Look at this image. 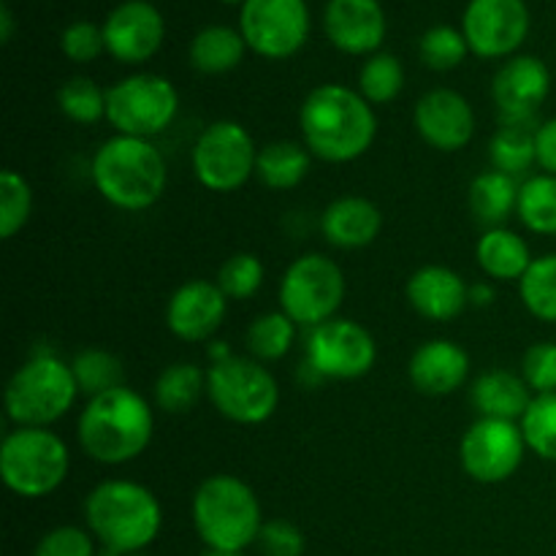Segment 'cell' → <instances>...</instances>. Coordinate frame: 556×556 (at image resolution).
<instances>
[{
    "label": "cell",
    "mask_w": 556,
    "mask_h": 556,
    "mask_svg": "<svg viewBox=\"0 0 556 556\" xmlns=\"http://www.w3.org/2000/svg\"><path fill=\"white\" fill-rule=\"evenodd\" d=\"M299 128L309 155L326 163H353L378 136V117L367 98L345 85H318L299 109Z\"/></svg>",
    "instance_id": "1"
},
{
    "label": "cell",
    "mask_w": 556,
    "mask_h": 556,
    "mask_svg": "<svg viewBox=\"0 0 556 556\" xmlns=\"http://www.w3.org/2000/svg\"><path fill=\"white\" fill-rule=\"evenodd\" d=\"M155 416L139 391L114 389L87 400L76 421V438L81 451L98 465H128L139 459L152 443Z\"/></svg>",
    "instance_id": "2"
},
{
    "label": "cell",
    "mask_w": 556,
    "mask_h": 556,
    "mask_svg": "<svg viewBox=\"0 0 556 556\" xmlns=\"http://www.w3.org/2000/svg\"><path fill=\"white\" fill-rule=\"evenodd\" d=\"M98 195L123 212H144L166 193L168 168L150 139L119 136L103 141L90 163Z\"/></svg>",
    "instance_id": "3"
},
{
    "label": "cell",
    "mask_w": 556,
    "mask_h": 556,
    "mask_svg": "<svg viewBox=\"0 0 556 556\" xmlns=\"http://www.w3.org/2000/svg\"><path fill=\"white\" fill-rule=\"evenodd\" d=\"M85 519L101 546L119 554H141L161 532L163 508L141 483L112 478L87 494Z\"/></svg>",
    "instance_id": "4"
},
{
    "label": "cell",
    "mask_w": 556,
    "mask_h": 556,
    "mask_svg": "<svg viewBox=\"0 0 556 556\" xmlns=\"http://www.w3.org/2000/svg\"><path fill=\"white\" fill-rule=\"evenodd\" d=\"M193 527L210 552H237L258 543L264 530L261 503L237 476H210L193 494Z\"/></svg>",
    "instance_id": "5"
},
{
    "label": "cell",
    "mask_w": 556,
    "mask_h": 556,
    "mask_svg": "<svg viewBox=\"0 0 556 556\" xmlns=\"http://www.w3.org/2000/svg\"><path fill=\"white\" fill-rule=\"evenodd\" d=\"M76 396L79 386L71 364L41 351L11 375L3 391V405L5 416L16 427L49 429L74 407Z\"/></svg>",
    "instance_id": "6"
},
{
    "label": "cell",
    "mask_w": 556,
    "mask_h": 556,
    "mask_svg": "<svg viewBox=\"0 0 556 556\" xmlns=\"http://www.w3.org/2000/svg\"><path fill=\"white\" fill-rule=\"evenodd\" d=\"M71 451L58 432L43 427H16L0 445V478L16 497H49L65 483Z\"/></svg>",
    "instance_id": "7"
},
{
    "label": "cell",
    "mask_w": 556,
    "mask_h": 556,
    "mask_svg": "<svg viewBox=\"0 0 556 556\" xmlns=\"http://www.w3.org/2000/svg\"><path fill=\"white\" fill-rule=\"evenodd\" d=\"M206 396L223 418L242 427L269 421L280 407V386L264 362L233 353L206 369Z\"/></svg>",
    "instance_id": "8"
},
{
    "label": "cell",
    "mask_w": 556,
    "mask_h": 556,
    "mask_svg": "<svg viewBox=\"0 0 556 556\" xmlns=\"http://www.w3.org/2000/svg\"><path fill=\"white\" fill-rule=\"evenodd\" d=\"M179 92L161 74H130L106 90V119L119 136L155 139L174 123Z\"/></svg>",
    "instance_id": "9"
},
{
    "label": "cell",
    "mask_w": 556,
    "mask_h": 556,
    "mask_svg": "<svg viewBox=\"0 0 556 556\" xmlns=\"http://www.w3.org/2000/svg\"><path fill=\"white\" fill-rule=\"evenodd\" d=\"M348 282L340 264L324 253H307L293 261L280 280V309L304 329L337 318L345 302Z\"/></svg>",
    "instance_id": "10"
},
{
    "label": "cell",
    "mask_w": 556,
    "mask_h": 556,
    "mask_svg": "<svg viewBox=\"0 0 556 556\" xmlns=\"http://www.w3.org/2000/svg\"><path fill=\"white\" fill-rule=\"evenodd\" d=\"M190 161L201 188L212 193H233L255 177L258 147L242 123L217 119L201 130Z\"/></svg>",
    "instance_id": "11"
},
{
    "label": "cell",
    "mask_w": 556,
    "mask_h": 556,
    "mask_svg": "<svg viewBox=\"0 0 556 556\" xmlns=\"http://www.w3.org/2000/svg\"><path fill=\"white\" fill-rule=\"evenodd\" d=\"M378 362V345L358 320L331 318L315 326L304 345V367L320 380H358Z\"/></svg>",
    "instance_id": "12"
},
{
    "label": "cell",
    "mask_w": 556,
    "mask_h": 556,
    "mask_svg": "<svg viewBox=\"0 0 556 556\" xmlns=\"http://www.w3.org/2000/svg\"><path fill=\"white\" fill-rule=\"evenodd\" d=\"M239 33L258 58H293L309 38L307 0H244L239 5Z\"/></svg>",
    "instance_id": "13"
},
{
    "label": "cell",
    "mask_w": 556,
    "mask_h": 556,
    "mask_svg": "<svg viewBox=\"0 0 556 556\" xmlns=\"http://www.w3.org/2000/svg\"><path fill=\"white\" fill-rule=\"evenodd\" d=\"M525 434L519 421L503 418H478L470 424L459 445L462 470L478 483H503L519 472L527 454Z\"/></svg>",
    "instance_id": "14"
},
{
    "label": "cell",
    "mask_w": 556,
    "mask_h": 556,
    "mask_svg": "<svg viewBox=\"0 0 556 556\" xmlns=\"http://www.w3.org/2000/svg\"><path fill=\"white\" fill-rule=\"evenodd\" d=\"M532 16L525 0H470L462 14V33L470 54L508 60L525 47Z\"/></svg>",
    "instance_id": "15"
},
{
    "label": "cell",
    "mask_w": 556,
    "mask_h": 556,
    "mask_svg": "<svg viewBox=\"0 0 556 556\" xmlns=\"http://www.w3.org/2000/svg\"><path fill=\"white\" fill-rule=\"evenodd\" d=\"M552 92V71L535 54H514L497 68L492 79V101L500 123L541 125L538 109Z\"/></svg>",
    "instance_id": "16"
},
{
    "label": "cell",
    "mask_w": 556,
    "mask_h": 556,
    "mask_svg": "<svg viewBox=\"0 0 556 556\" xmlns=\"http://www.w3.org/2000/svg\"><path fill=\"white\" fill-rule=\"evenodd\" d=\"M103 38L117 63L141 65L161 52L166 20L150 0H123L103 20Z\"/></svg>",
    "instance_id": "17"
},
{
    "label": "cell",
    "mask_w": 556,
    "mask_h": 556,
    "mask_svg": "<svg viewBox=\"0 0 556 556\" xmlns=\"http://www.w3.org/2000/svg\"><path fill=\"white\" fill-rule=\"evenodd\" d=\"M418 136L432 150L459 152L476 136V109L462 92L451 87H434L418 98L413 109Z\"/></svg>",
    "instance_id": "18"
},
{
    "label": "cell",
    "mask_w": 556,
    "mask_h": 556,
    "mask_svg": "<svg viewBox=\"0 0 556 556\" xmlns=\"http://www.w3.org/2000/svg\"><path fill=\"white\" fill-rule=\"evenodd\" d=\"M324 30L340 52L369 58L380 52L389 36V16L380 0H329L324 9Z\"/></svg>",
    "instance_id": "19"
},
{
    "label": "cell",
    "mask_w": 556,
    "mask_h": 556,
    "mask_svg": "<svg viewBox=\"0 0 556 556\" xmlns=\"http://www.w3.org/2000/svg\"><path fill=\"white\" fill-rule=\"evenodd\" d=\"M228 313V296L212 280H188L166 304V326L182 342H212Z\"/></svg>",
    "instance_id": "20"
},
{
    "label": "cell",
    "mask_w": 556,
    "mask_h": 556,
    "mask_svg": "<svg viewBox=\"0 0 556 556\" xmlns=\"http://www.w3.org/2000/svg\"><path fill=\"white\" fill-rule=\"evenodd\" d=\"M405 296L421 318L445 324V320L459 318L467 309L470 286H467L459 271L448 269V266L429 264L407 277Z\"/></svg>",
    "instance_id": "21"
},
{
    "label": "cell",
    "mask_w": 556,
    "mask_h": 556,
    "mask_svg": "<svg viewBox=\"0 0 556 556\" xmlns=\"http://www.w3.org/2000/svg\"><path fill=\"white\" fill-rule=\"evenodd\" d=\"M413 389L427 396H448L470 378V356L454 340H427L407 364Z\"/></svg>",
    "instance_id": "22"
},
{
    "label": "cell",
    "mask_w": 556,
    "mask_h": 556,
    "mask_svg": "<svg viewBox=\"0 0 556 556\" xmlns=\"http://www.w3.org/2000/svg\"><path fill=\"white\" fill-rule=\"evenodd\" d=\"M380 228H383V215L378 204L364 195L334 199L320 215V231L326 242L340 250L369 248L380 237Z\"/></svg>",
    "instance_id": "23"
},
{
    "label": "cell",
    "mask_w": 556,
    "mask_h": 556,
    "mask_svg": "<svg viewBox=\"0 0 556 556\" xmlns=\"http://www.w3.org/2000/svg\"><path fill=\"white\" fill-rule=\"evenodd\" d=\"M470 400L481 418H503V421H521L535 394L525 378L510 369H489L478 375L470 386Z\"/></svg>",
    "instance_id": "24"
},
{
    "label": "cell",
    "mask_w": 556,
    "mask_h": 556,
    "mask_svg": "<svg viewBox=\"0 0 556 556\" xmlns=\"http://www.w3.org/2000/svg\"><path fill=\"white\" fill-rule=\"evenodd\" d=\"M476 261L481 271L492 280L510 282L521 280L532 266L530 244L510 228H489L476 244Z\"/></svg>",
    "instance_id": "25"
},
{
    "label": "cell",
    "mask_w": 556,
    "mask_h": 556,
    "mask_svg": "<svg viewBox=\"0 0 556 556\" xmlns=\"http://www.w3.org/2000/svg\"><path fill=\"white\" fill-rule=\"evenodd\" d=\"M244 52H248V43L239 27L206 25L190 38L188 60L199 74L223 76L242 65Z\"/></svg>",
    "instance_id": "26"
},
{
    "label": "cell",
    "mask_w": 556,
    "mask_h": 556,
    "mask_svg": "<svg viewBox=\"0 0 556 556\" xmlns=\"http://www.w3.org/2000/svg\"><path fill=\"white\" fill-rule=\"evenodd\" d=\"M519 188V179L508 177L503 172H494V168L478 174L470 182V190H467V204H470L476 223H481L486 231L489 228H503L505 220L516 215Z\"/></svg>",
    "instance_id": "27"
},
{
    "label": "cell",
    "mask_w": 556,
    "mask_h": 556,
    "mask_svg": "<svg viewBox=\"0 0 556 556\" xmlns=\"http://www.w3.org/2000/svg\"><path fill=\"white\" fill-rule=\"evenodd\" d=\"M309 150L299 141H269L258 150L255 177L269 190H293L309 174Z\"/></svg>",
    "instance_id": "28"
},
{
    "label": "cell",
    "mask_w": 556,
    "mask_h": 556,
    "mask_svg": "<svg viewBox=\"0 0 556 556\" xmlns=\"http://www.w3.org/2000/svg\"><path fill=\"white\" fill-rule=\"evenodd\" d=\"M541 125H505L494 130L492 141H489V163L494 172H503L508 177L519 179L538 166V150H535V134Z\"/></svg>",
    "instance_id": "29"
},
{
    "label": "cell",
    "mask_w": 556,
    "mask_h": 556,
    "mask_svg": "<svg viewBox=\"0 0 556 556\" xmlns=\"http://www.w3.org/2000/svg\"><path fill=\"white\" fill-rule=\"evenodd\" d=\"M206 394V372L193 362L168 364L155 380V405L168 416H185Z\"/></svg>",
    "instance_id": "30"
},
{
    "label": "cell",
    "mask_w": 556,
    "mask_h": 556,
    "mask_svg": "<svg viewBox=\"0 0 556 556\" xmlns=\"http://www.w3.org/2000/svg\"><path fill=\"white\" fill-rule=\"evenodd\" d=\"M521 226L541 237H556V177L554 174H535L527 177L519 188V206H516Z\"/></svg>",
    "instance_id": "31"
},
{
    "label": "cell",
    "mask_w": 556,
    "mask_h": 556,
    "mask_svg": "<svg viewBox=\"0 0 556 556\" xmlns=\"http://www.w3.org/2000/svg\"><path fill=\"white\" fill-rule=\"evenodd\" d=\"M296 329L299 326L288 318L282 309L277 313H264L248 326V342L250 356L258 358V362H280L291 353L293 342H296Z\"/></svg>",
    "instance_id": "32"
},
{
    "label": "cell",
    "mask_w": 556,
    "mask_h": 556,
    "mask_svg": "<svg viewBox=\"0 0 556 556\" xmlns=\"http://www.w3.org/2000/svg\"><path fill=\"white\" fill-rule=\"evenodd\" d=\"M71 369H74L79 394H85L87 400L125 386L123 362L114 353L101 351V348H87V351L76 353L74 362H71Z\"/></svg>",
    "instance_id": "33"
},
{
    "label": "cell",
    "mask_w": 556,
    "mask_h": 556,
    "mask_svg": "<svg viewBox=\"0 0 556 556\" xmlns=\"http://www.w3.org/2000/svg\"><path fill=\"white\" fill-rule=\"evenodd\" d=\"M405 90V65L396 54L375 52L358 68V92L372 106H383L400 98Z\"/></svg>",
    "instance_id": "34"
},
{
    "label": "cell",
    "mask_w": 556,
    "mask_h": 556,
    "mask_svg": "<svg viewBox=\"0 0 556 556\" xmlns=\"http://www.w3.org/2000/svg\"><path fill=\"white\" fill-rule=\"evenodd\" d=\"M519 296L527 313L543 324H556V253L532 261L527 275L519 280Z\"/></svg>",
    "instance_id": "35"
},
{
    "label": "cell",
    "mask_w": 556,
    "mask_h": 556,
    "mask_svg": "<svg viewBox=\"0 0 556 556\" xmlns=\"http://www.w3.org/2000/svg\"><path fill=\"white\" fill-rule=\"evenodd\" d=\"M58 109L76 125H96L106 119V90L90 76H74L58 87Z\"/></svg>",
    "instance_id": "36"
},
{
    "label": "cell",
    "mask_w": 556,
    "mask_h": 556,
    "mask_svg": "<svg viewBox=\"0 0 556 556\" xmlns=\"http://www.w3.org/2000/svg\"><path fill=\"white\" fill-rule=\"evenodd\" d=\"M470 54V47H467V38L462 33V27L454 25H432L424 30L421 41H418V58L427 65L429 71H454L459 68L462 63Z\"/></svg>",
    "instance_id": "37"
},
{
    "label": "cell",
    "mask_w": 556,
    "mask_h": 556,
    "mask_svg": "<svg viewBox=\"0 0 556 556\" xmlns=\"http://www.w3.org/2000/svg\"><path fill=\"white\" fill-rule=\"evenodd\" d=\"M527 448L546 462H556V391L538 394L519 421Z\"/></svg>",
    "instance_id": "38"
},
{
    "label": "cell",
    "mask_w": 556,
    "mask_h": 556,
    "mask_svg": "<svg viewBox=\"0 0 556 556\" xmlns=\"http://www.w3.org/2000/svg\"><path fill=\"white\" fill-rule=\"evenodd\" d=\"M33 215V188L20 172L0 174V239H14Z\"/></svg>",
    "instance_id": "39"
},
{
    "label": "cell",
    "mask_w": 556,
    "mask_h": 556,
    "mask_svg": "<svg viewBox=\"0 0 556 556\" xmlns=\"http://www.w3.org/2000/svg\"><path fill=\"white\" fill-rule=\"evenodd\" d=\"M217 286L228 302H248L264 286V264L253 253H233L217 269Z\"/></svg>",
    "instance_id": "40"
},
{
    "label": "cell",
    "mask_w": 556,
    "mask_h": 556,
    "mask_svg": "<svg viewBox=\"0 0 556 556\" xmlns=\"http://www.w3.org/2000/svg\"><path fill=\"white\" fill-rule=\"evenodd\" d=\"M60 52L71 60V63H92L106 52V38H103V25H96L90 20H76L65 25L60 33Z\"/></svg>",
    "instance_id": "41"
},
{
    "label": "cell",
    "mask_w": 556,
    "mask_h": 556,
    "mask_svg": "<svg viewBox=\"0 0 556 556\" xmlns=\"http://www.w3.org/2000/svg\"><path fill=\"white\" fill-rule=\"evenodd\" d=\"M521 378L532 394H554L556 391V342H535L521 358Z\"/></svg>",
    "instance_id": "42"
},
{
    "label": "cell",
    "mask_w": 556,
    "mask_h": 556,
    "mask_svg": "<svg viewBox=\"0 0 556 556\" xmlns=\"http://www.w3.org/2000/svg\"><path fill=\"white\" fill-rule=\"evenodd\" d=\"M33 556H98L96 538L81 527H54L38 541Z\"/></svg>",
    "instance_id": "43"
},
{
    "label": "cell",
    "mask_w": 556,
    "mask_h": 556,
    "mask_svg": "<svg viewBox=\"0 0 556 556\" xmlns=\"http://www.w3.org/2000/svg\"><path fill=\"white\" fill-rule=\"evenodd\" d=\"M258 546L264 556H302L304 554V535L296 525L286 519L264 521V530L258 535Z\"/></svg>",
    "instance_id": "44"
},
{
    "label": "cell",
    "mask_w": 556,
    "mask_h": 556,
    "mask_svg": "<svg viewBox=\"0 0 556 556\" xmlns=\"http://www.w3.org/2000/svg\"><path fill=\"white\" fill-rule=\"evenodd\" d=\"M535 150H538V166L543 174H554L556 177V117L541 123L535 134Z\"/></svg>",
    "instance_id": "45"
},
{
    "label": "cell",
    "mask_w": 556,
    "mask_h": 556,
    "mask_svg": "<svg viewBox=\"0 0 556 556\" xmlns=\"http://www.w3.org/2000/svg\"><path fill=\"white\" fill-rule=\"evenodd\" d=\"M494 302V288L489 282H478V286H470V304H478V307H489Z\"/></svg>",
    "instance_id": "46"
},
{
    "label": "cell",
    "mask_w": 556,
    "mask_h": 556,
    "mask_svg": "<svg viewBox=\"0 0 556 556\" xmlns=\"http://www.w3.org/2000/svg\"><path fill=\"white\" fill-rule=\"evenodd\" d=\"M14 36V14L5 3H0V43H9Z\"/></svg>",
    "instance_id": "47"
},
{
    "label": "cell",
    "mask_w": 556,
    "mask_h": 556,
    "mask_svg": "<svg viewBox=\"0 0 556 556\" xmlns=\"http://www.w3.org/2000/svg\"><path fill=\"white\" fill-rule=\"evenodd\" d=\"M206 353H210V364L226 362V358L233 356V351L228 348V342H215V340L210 342V351H206Z\"/></svg>",
    "instance_id": "48"
},
{
    "label": "cell",
    "mask_w": 556,
    "mask_h": 556,
    "mask_svg": "<svg viewBox=\"0 0 556 556\" xmlns=\"http://www.w3.org/2000/svg\"><path fill=\"white\" fill-rule=\"evenodd\" d=\"M98 556H128V554H119V552H114V548H106V546H103L101 552H98Z\"/></svg>",
    "instance_id": "49"
},
{
    "label": "cell",
    "mask_w": 556,
    "mask_h": 556,
    "mask_svg": "<svg viewBox=\"0 0 556 556\" xmlns=\"http://www.w3.org/2000/svg\"><path fill=\"white\" fill-rule=\"evenodd\" d=\"M204 556H244V554H237V552H206Z\"/></svg>",
    "instance_id": "50"
},
{
    "label": "cell",
    "mask_w": 556,
    "mask_h": 556,
    "mask_svg": "<svg viewBox=\"0 0 556 556\" xmlns=\"http://www.w3.org/2000/svg\"><path fill=\"white\" fill-rule=\"evenodd\" d=\"M220 3H228V5H242L244 0H220Z\"/></svg>",
    "instance_id": "51"
},
{
    "label": "cell",
    "mask_w": 556,
    "mask_h": 556,
    "mask_svg": "<svg viewBox=\"0 0 556 556\" xmlns=\"http://www.w3.org/2000/svg\"><path fill=\"white\" fill-rule=\"evenodd\" d=\"M128 556H144V554H128Z\"/></svg>",
    "instance_id": "52"
}]
</instances>
